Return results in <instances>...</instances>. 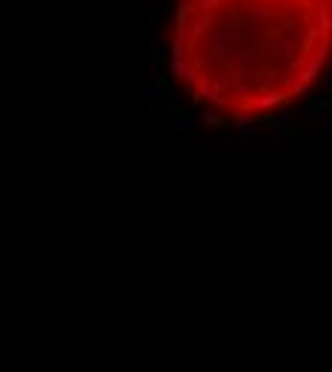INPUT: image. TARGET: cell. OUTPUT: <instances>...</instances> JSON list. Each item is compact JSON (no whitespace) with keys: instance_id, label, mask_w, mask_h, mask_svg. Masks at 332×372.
I'll return each mask as SVG.
<instances>
[{"instance_id":"6da1fadb","label":"cell","mask_w":332,"mask_h":372,"mask_svg":"<svg viewBox=\"0 0 332 372\" xmlns=\"http://www.w3.org/2000/svg\"><path fill=\"white\" fill-rule=\"evenodd\" d=\"M232 121H235V124H232V132H235V135H246L252 126L258 124V115H255V112H246V109H238V112H232Z\"/></svg>"},{"instance_id":"7a4b0ae2","label":"cell","mask_w":332,"mask_h":372,"mask_svg":"<svg viewBox=\"0 0 332 372\" xmlns=\"http://www.w3.org/2000/svg\"><path fill=\"white\" fill-rule=\"evenodd\" d=\"M258 124H269L275 129H289V112H284V109L264 112V115H258Z\"/></svg>"},{"instance_id":"3957f363","label":"cell","mask_w":332,"mask_h":372,"mask_svg":"<svg viewBox=\"0 0 332 372\" xmlns=\"http://www.w3.org/2000/svg\"><path fill=\"white\" fill-rule=\"evenodd\" d=\"M192 129H195V121H192L183 109L175 106V109H172V132H178V135H189Z\"/></svg>"},{"instance_id":"277c9868","label":"cell","mask_w":332,"mask_h":372,"mask_svg":"<svg viewBox=\"0 0 332 372\" xmlns=\"http://www.w3.org/2000/svg\"><path fill=\"white\" fill-rule=\"evenodd\" d=\"M243 34L238 29H229V26H215L212 29V43H235L241 40Z\"/></svg>"},{"instance_id":"5b68a950","label":"cell","mask_w":332,"mask_h":372,"mask_svg":"<svg viewBox=\"0 0 332 372\" xmlns=\"http://www.w3.org/2000/svg\"><path fill=\"white\" fill-rule=\"evenodd\" d=\"M269 15H272L269 6H246V17H243V26H249V23H264Z\"/></svg>"},{"instance_id":"8992f818","label":"cell","mask_w":332,"mask_h":372,"mask_svg":"<svg viewBox=\"0 0 332 372\" xmlns=\"http://www.w3.org/2000/svg\"><path fill=\"white\" fill-rule=\"evenodd\" d=\"M160 106H169L166 100V89L160 83H152L149 86V109H160Z\"/></svg>"},{"instance_id":"52a82bcc","label":"cell","mask_w":332,"mask_h":372,"mask_svg":"<svg viewBox=\"0 0 332 372\" xmlns=\"http://www.w3.org/2000/svg\"><path fill=\"white\" fill-rule=\"evenodd\" d=\"M198 121H201V124H206V126H212V129H221V126L226 124V118H223V115H218V112H206V109H204V112H198Z\"/></svg>"},{"instance_id":"ba28073f","label":"cell","mask_w":332,"mask_h":372,"mask_svg":"<svg viewBox=\"0 0 332 372\" xmlns=\"http://www.w3.org/2000/svg\"><path fill=\"white\" fill-rule=\"evenodd\" d=\"M215 26H218V23H215V15H204L201 20H195V26H192V31H195V40H198L204 31H212Z\"/></svg>"},{"instance_id":"9c48e42d","label":"cell","mask_w":332,"mask_h":372,"mask_svg":"<svg viewBox=\"0 0 332 372\" xmlns=\"http://www.w3.org/2000/svg\"><path fill=\"white\" fill-rule=\"evenodd\" d=\"M186 63H189V58H175V61H169V75H172L175 80H186Z\"/></svg>"},{"instance_id":"30bf717a","label":"cell","mask_w":332,"mask_h":372,"mask_svg":"<svg viewBox=\"0 0 332 372\" xmlns=\"http://www.w3.org/2000/svg\"><path fill=\"white\" fill-rule=\"evenodd\" d=\"M209 55L215 58V61H221V63H229V43H212Z\"/></svg>"},{"instance_id":"8fae6325","label":"cell","mask_w":332,"mask_h":372,"mask_svg":"<svg viewBox=\"0 0 332 372\" xmlns=\"http://www.w3.org/2000/svg\"><path fill=\"white\" fill-rule=\"evenodd\" d=\"M272 43H275V49H281V55H286V58L298 52V46H295L298 40H289V37H284V40H272Z\"/></svg>"},{"instance_id":"7c38bea8","label":"cell","mask_w":332,"mask_h":372,"mask_svg":"<svg viewBox=\"0 0 332 372\" xmlns=\"http://www.w3.org/2000/svg\"><path fill=\"white\" fill-rule=\"evenodd\" d=\"M281 29H284V34H286L289 40H298V20H292V17H284Z\"/></svg>"},{"instance_id":"4fadbf2b","label":"cell","mask_w":332,"mask_h":372,"mask_svg":"<svg viewBox=\"0 0 332 372\" xmlns=\"http://www.w3.org/2000/svg\"><path fill=\"white\" fill-rule=\"evenodd\" d=\"M232 97H238V100H243V97H252V86L238 80V83L232 86Z\"/></svg>"},{"instance_id":"5bb4252c","label":"cell","mask_w":332,"mask_h":372,"mask_svg":"<svg viewBox=\"0 0 332 372\" xmlns=\"http://www.w3.org/2000/svg\"><path fill=\"white\" fill-rule=\"evenodd\" d=\"M192 12H198V9H195V3L181 0V3H178V17H175V20H189V15H192Z\"/></svg>"},{"instance_id":"9a60e30c","label":"cell","mask_w":332,"mask_h":372,"mask_svg":"<svg viewBox=\"0 0 332 372\" xmlns=\"http://www.w3.org/2000/svg\"><path fill=\"white\" fill-rule=\"evenodd\" d=\"M272 49H275V43H272V40H258V43L252 46V55H269Z\"/></svg>"},{"instance_id":"2e32d148","label":"cell","mask_w":332,"mask_h":372,"mask_svg":"<svg viewBox=\"0 0 332 372\" xmlns=\"http://www.w3.org/2000/svg\"><path fill=\"white\" fill-rule=\"evenodd\" d=\"M215 6H221V0H198V3H195V9H198V12H204V15H212V9H215Z\"/></svg>"},{"instance_id":"e0dca14e","label":"cell","mask_w":332,"mask_h":372,"mask_svg":"<svg viewBox=\"0 0 332 372\" xmlns=\"http://www.w3.org/2000/svg\"><path fill=\"white\" fill-rule=\"evenodd\" d=\"M175 58H186V43L178 40V37L172 40V61H175Z\"/></svg>"},{"instance_id":"ac0fdd59","label":"cell","mask_w":332,"mask_h":372,"mask_svg":"<svg viewBox=\"0 0 332 372\" xmlns=\"http://www.w3.org/2000/svg\"><path fill=\"white\" fill-rule=\"evenodd\" d=\"M226 89H229V80H223V78H215V80H212V92L215 94L226 92Z\"/></svg>"},{"instance_id":"d6986e66","label":"cell","mask_w":332,"mask_h":372,"mask_svg":"<svg viewBox=\"0 0 332 372\" xmlns=\"http://www.w3.org/2000/svg\"><path fill=\"white\" fill-rule=\"evenodd\" d=\"M149 46H152V52H158V46H160V37L155 31H149Z\"/></svg>"},{"instance_id":"ffe728a7","label":"cell","mask_w":332,"mask_h":372,"mask_svg":"<svg viewBox=\"0 0 332 372\" xmlns=\"http://www.w3.org/2000/svg\"><path fill=\"white\" fill-rule=\"evenodd\" d=\"M321 132H324V135H330V132H332V121H324V124H321Z\"/></svg>"},{"instance_id":"44dd1931","label":"cell","mask_w":332,"mask_h":372,"mask_svg":"<svg viewBox=\"0 0 332 372\" xmlns=\"http://www.w3.org/2000/svg\"><path fill=\"white\" fill-rule=\"evenodd\" d=\"M327 31H332V12H330V20H327Z\"/></svg>"},{"instance_id":"7402d4cb","label":"cell","mask_w":332,"mask_h":372,"mask_svg":"<svg viewBox=\"0 0 332 372\" xmlns=\"http://www.w3.org/2000/svg\"><path fill=\"white\" fill-rule=\"evenodd\" d=\"M160 6H172V0H160Z\"/></svg>"}]
</instances>
